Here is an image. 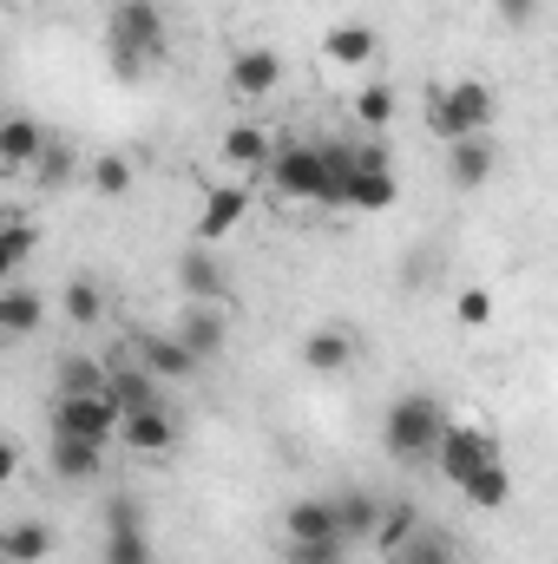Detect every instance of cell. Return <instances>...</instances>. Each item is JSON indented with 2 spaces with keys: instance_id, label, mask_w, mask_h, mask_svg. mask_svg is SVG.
Instances as JSON below:
<instances>
[{
  "instance_id": "cell-38",
  "label": "cell",
  "mask_w": 558,
  "mask_h": 564,
  "mask_svg": "<svg viewBox=\"0 0 558 564\" xmlns=\"http://www.w3.org/2000/svg\"><path fill=\"white\" fill-rule=\"evenodd\" d=\"M493 7H500V20H506L513 33H526V26L539 20V0H493Z\"/></svg>"
},
{
  "instance_id": "cell-37",
  "label": "cell",
  "mask_w": 558,
  "mask_h": 564,
  "mask_svg": "<svg viewBox=\"0 0 558 564\" xmlns=\"http://www.w3.org/2000/svg\"><path fill=\"white\" fill-rule=\"evenodd\" d=\"M282 564H348V545H296V539H282Z\"/></svg>"
},
{
  "instance_id": "cell-31",
  "label": "cell",
  "mask_w": 558,
  "mask_h": 564,
  "mask_svg": "<svg viewBox=\"0 0 558 564\" xmlns=\"http://www.w3.org/2000/svg\"><path fill=\"white\" fill-rule=\"evenodd\" d=\"M60 315H66L73 328H99V322H106V295H99V282L73 276L66 289H60Z\"/></svg>"
},
{
  "instance_id": "cell-33",
  "label": "cell",
  "mask_w": 558,
  "mask_h": 564,
  "mask_svg": "<svg viewBox=\"0 0 558 564\" xmlns=\"http://www.w3.org/2000/svg\"><path fill=\"white\" fill-rule=\"evenodd\" d=\"M348 112H355V126H362L368 139H375V132H388V126H395V86L368 79V86L355 93V106H348Z\"/></svg>"
},
{
  "instance_id": "cell-27",
  "label": "cell",
  "mask_w": 558,
  "mask_h": 564,
  "mask_svg": "<svg viewBox=\"0 0 558 564\" xmlns=\"http://www.w3.org/2000/svg\"><path fill=\"white\" fill-rule=\"evenodd\" d=\"M53 394H106V361L86 348H66L53 361Z\"/></svg>"
},
{
  "instance_id": "cell-6",
  "label": "cell",
  "mask_w": 558,
  "mask_h": 564,
  "mask_svg": "<svg viewBox=\"0 0 558 564\" xmlns=\"http://www.w3.org/2000/svg\"><path fill=\"white\" fill-rule=\"evenodd\" d=\"M244 217H250V177H217V184H204V197H197L191 237H197L204 250H217L224 237L244 230Z\"/></svg>"
},
{
  "instance_id": "cell-4",
  "label": "cell",
  "mask_w": 558,
  "mask_h": 564,
  "mask_svg": "<svg viewBox=\"0 0 558 564\" xmlns=\"http://www.w3.org/2000/svg\"><path fill=\"white\" fill-rule=\"evenodd\" d=\"M401 204V177L382 139H355V177H348V210L355 217H382Z\"/></svg>"
},
{
  "instance_id": "cell-20",
  "label": "cell",
  "mask_w": 558,
  "mask_h": 564,
  "mask_svg": "<svg viewBox=\"0 0 558 564\" xmlns=\"http://www.w3.org/2000/svg\"><path fill=\"white\" fill-rule=\"evenodd\" d=\"M46 139H53V132H46L33 112H0V171H26Z\"/></svg>"
},
{
  "instance_id": "cell-13",
  "label": "cell",
  "mask_w": 558,
  "mask_h": 564,
  "mask_svg": "<svg viewBox=\"0 0 558 564\" xmlns=\"http://www.w3.org/2000/svg\"><path fill=\"white\" fill-rule=\"evenodd\" d=\"M375 53H382V40H375L368 20H335V26L322 33V59H329L335 73H368Z\"/></svg>"
},
{
  "instance_id": "cell-36",
  "label": "cell",
  "mask_w": 558,
  "mask_h": 564,
  "mask_svg": "<svg viewBox=\"0 0 558 564\" xmlns=\"http://www.w3.org/2000/svg\"><path fill=\"white\" fill-rule=\"evenodd\" d=\"M453 322H460V328H473V335H480V328H486V322H493V289H486V282H466V289H460V295H453Z\"/></svg>"
},
{
  "instance_id": "cell-17",
  "label": "cell",
  "mask_w": 558,
  "mask_h": 564,
  "mask_svg": "<svg viewBox=\"0 0 558 564\" xmlns=\"http://www.w3.org/2000/svg\"><path fill=\"white\" fill-rule=\"evenodd\" d=\"M282 539H296V545H342V539H335V512H329V499H322V492L289 499V512H282Z\"/></svg>"
},
{
  "instance_id": "cell-18",
  "label": "cell",
  "mask_w": 558,
  "mask_h": 564,
  "mask_svg": "<svg viewBox=\"0 0 558 564\" xmlns=\"http://www.w3.org/2000/svg\"><path fill=\"white\" fill-rule=\"evenodd\" d=\"M178 289H184V302H230V276L204 243L178 257Z\"/></svg>"
},
{
  "instance_id": "cell-29",
  "label": "cell",
  "mask_w": 558,
  "mask_h": 564,
  "mask_svg": "<svg viewBox=\"0 0 558 564\" xmlns=\"http://www.w3.org/2000/svg\"><path fill=\"white\" fill-rule=\"evenodd\" d=\"M26 171H33V184H40V191H66V184L79 177V151H73L66 139H46V144H40V158H33Z\"/></svg>"
},
{
  "instance_id": "cell-19",
  "label": "cell",
  "mask_w": 558,
  "mask_h": 564,
  "mask_svg": "<svg viewBox=\"0 0 558 564\" xmlns=\"http://www.w3.org/2000/svg\"><path fill=\"white\" fill-rule=\"evenodd\" d=\"M40 328H46V302H40V289L7 282V289H0V341H26V335H40Z\"/></svg>"
},
{
  "instance_id": "cell-34",
  "label": "cell",
  "mask_w": 558,
  "mask_h": 564,
  "mask_svg": "<svg viewBox=\"0 0 558 564\" xmlns=\"http://www.w3.org/2000/svg\"><path fill=\"white\" fill-rule=\"evenodd\" d=\"M99 564H151L144 525H106V552H99Z\"/></svg>"
},
{
  "instance_id": "cell-5",
  "label": "cell",
  "mask_w": 558,
  "mask_h": 564,
  "mask_svg": "<svg viewBox=\"0 0 558 564\" xmlns=\"http://www.w3.org/2000/svg\"><path fill=\"white\" fill-rule=\"evenodd\" d=\"M257 177L277 191L282 204H315V191H322V144H315V139L270 144V164H264Z\"/></svg>"
},
{
  "instance_id": "cell-28",
  "label": "cell",
  "mask_w": 558,
  "mask_h": 564,
  "mask_svg": "<svg viewBox=\"0 0 558 564\" xmlns=\"http://www.w3.org/2000/svg\"><path fill=\"white\" fill-rule=\"evenodd\" d=\"M460 492H466L473 512H506V506H513V466L493 459V466H480L473 479H460Z\"/></svg>"
},
{
  "instance_id": "cell-32",
  "label": "cell",
  "mask_w": 558,
  "mask_h": 564,
  "mask_svg": "<svg viewBox=\"0 0 558 564\" xmlns=\"http://www.w3.org/2000/svg\"><path fill=\"white\" fill-rule=\"evenodd\" d=\"M86 184H93L99 197H126V191L139 184V164H132L126 151H99V158L86 164Z\"/></svg>"
},
{
  "instance_id": "cell-9",
  "label": "cell",
  "mask_w": 558,
  "mask_h": 564,
  "mask_svg": "<svg viewBox=\"0 0 558 564\" xmlns=\"http://www.w3.org/2000/svg\"><path fill=\"white\" fill-rule=\"evenodd\" d=\"M132 361H139L158 388H171V381H191V375H197L191 348H184L171 328H132Z\"/></svg>"
},
{
  "instance_id": "cell-14",
  "label": "cell",
  "mask_w": 558,
  "mask_h": 564,
  "mask_svg": "<svg viewBox=\"0 0 558 564\" xmlns=\"http://www.w3.org/2000/svg\"><path fill=\"white\" fill-rule=\"evenodd\" d=\"M230 99H270L282 86V53L277 46H244L237 59H230Z\"/></svg>"
},
{
  "instance_id": "cell-1",
  "label": "cell",
  "mask_w": 558,
  "mask_h": 564,
  "mask_svg": "<svg viewBox=\"0 0 558 564\" xmlns=\"http://www.w3.org/2000/svg\"><path fill=\"white\" fill-rule=\"evenodd\" d=\"M164 53H171L164 7H158V0H119L112 20H106V59H112V79L139 86L151 66H164Z\"/></svg>"
},
{
  "instance_id": "cell-21",
  "label": "cell",
  "mask_w": 558,
  "mask_h": 564,
  "mask_svg": "<svg viewBox=\"0 0 558 564\" xmlns=\"http://www.w3.org/2000/svg\"><path fill=\"white\" fill-rule=\"evenodd\" d=\"M106 401L119 414H139V408H158L164 394H158V381L144 375L139 361H106Z\"/></svg>"
},
{
  "instance_id": "cell-12",
  "label": "cell",
  "mask_w": 558,
  "mask_h": 564,
  "mask_svg": "<svg viewBox=\"0 0 558 564\" xmlns=\"http://www.w3.org/2000/svg\"><path fill=\"white\" fill-rule=\"evenodd\" d=\"M355 355H362V341H355L348 322H322V328L302 335V368H309V375H348Z\"/></svg>"
},
{
  "instance_id": "cell-8",
  "label": "cell",
  "mask_w": 558,
  "mask_h": 564,
  "mask_svg": "<svg viewBox=\"0 0 558 564\" xmlns=\"http://www.w3.org/2000/svg\"><path fill=\"white\" fill-rule=\"evenodd\" d=\"M53 433L86 446H119V408L106 394H53Z\"/></svg>"
},
{
  "instance_id": "cell-39",
  "label": "cell",
  "mask_w": 558,
  "mask_h": 564,
  "mask_svg": "<svg viewBox=\"0 0 558 564\" xmlns=\"http://www.w3.org/2000/svg\"><path fill=\"white\" fill-rule=\"evenodd\" d=\"M106 525H144L139 499H132V492H112V499H106Z\"/></svg>"
},
{
  "instance_id": "cell-25",
  "label": "cell",
  "mask_w": 558,
  "mask_h": 564,
  "mask_svg": "<svg viewBox=\"0 0 558 564\" xmlns=\"http://www.w3.org/2000/svg\"><path fill=\"white\" fill-rule=\"evenodd\" d=\"M33 250H40V230H33V217L7 210V217H0V289H7V282H20V270L33 263Z\"/></svg>"
},
{
  "instance_id": "cell-16",
  "label": "cell",
  "mask_w": 558,
  "mask_h": 564,
  "mask_svg": "<svg viewBox=\"0 0 558 564\" xmlns=\"http://www.w3.org/2000/svg\"><path fill=\"white\" fill-rule=\"evenodd\" d=\"M46 473L60 479V486H93L99 473H106V446H86V440H46Z\"/></svg>"
},
{
  "instance_id": "cell-26",
  "label": "cell",
  "mask_w": 558,
  "mask_h": 564,
  "mask_svg": "<svg viewBox=\"0 0 558 564\" xmlns=\"http://www.w3.org/2000/svg\"><path fill=\"white\" fill-rule=\"evenodd\" d=\"M348 177H355V139L322 144V191H315V204L322 210H348Z\"/></svg>"
},
{
  "instance_id": "cell-35",
  "label": "cell",
  "mask_w": 558,
  "mask_h": 564,
  "mask_svg": "<svg viewBox=\"0 0 558 564\" xmlns=\"http://www.w3.org/2000/svg\"><path fill=\"white\" fill-rule=\"evenodd\" d=\"M388 564H460V558H453V539H447V532H427V525H420Z\"/></svg>"
},
{
  "instance_id": "cell-2",
  "label": "cell",
  "mask_w": 558,
  "mask_h": 564,
  "mask_svg": "<svg viewBox=\"0 0 558 564\" xmlns=\"http://www.w3.org/2000/svg\"><path fill=\"white\" fill-rule=\"evenodd\" d=\"M440 426H447V408L433 394H395L382 408V453L401 459V466H420V459H433Z\"/></svg>"
},
{
  "instance_id": "cell-11",
  "label": "cell",
  "mask_w": 558,
  "mask_h": 564,
  "mask_svg": "<svg viewBox=\"0 0 558 564\" xmlns=\"http://www.w3.org/2000/svg\"><path fill=\"white\" fill-rule=\"evenodd\" d=\"M171 335H178V341L191 348V361L204 368V361L224 355V341H230V315H224V302H184V315H178Z\"/></svg>"
},
{
  "instance_id": "cell-15",
  "label": "cell",
  "mask_w": 558,
  "mask_h": 564,
  "mask_svg": "<svg viewBox=\"0 0 558 564\" xmlns=\"http://www.w3.org/2000/svg\"><path fill=\"white\" fill-rule=\"evenodd\" d=\"M500 171V144L493 139H453L447 144V184L453 191H486Z\"/></svg>"
},
{
  "instance_id": "cell-7",
  "label": "cell",
  "mask_w": 558,
  "mask_h": 564,
  "mask_svg": "<svg viewBox=\"0 0 558 564\" xmlns=\"http://www.w3.org/2000/svg\"><path fill=\"white\" fill-rule=\"evenodd\" d=\"M493 459H506L500 453V440H493V426L480 421H453L447 414V426H440V446H433V466L460 486V479H473L480 466H493Z\"/></svg>"
},
{
  "instance_id": "cell-30",
  "label": "cell",
  "mask_w": 558,
  "mask_h": 564,
  "mask_svg": "<svg viewBox=\"0 0 558 564\" xmlns=\"http://www.w3.org/2000/svg\"><path fill=\"white\" fill-rule=\"evenodd\" d=\"M420 532V512L408 506V499H395V506H382V519H375V532H368V545L382 552V558H395L408 539Z\"/></svg>"
},
{
  "instance_id": "cell-22",
  "label": "cell",
  "mask_w": 558,
  "mask_h": 564,
  "mask_svg": "<svg viewBox=\"0 0 558 564\" xmlns=\"http://www.w3.org/2000/svg\"><path fill=\"white\" fill-rule=\"evenodd\" d=\"M270 126H257V119H237V126H230V132H224V144H217V151H224V164H230V171H244V177H257V171H264V164H270Z\"/></svg>"
},
{
  "instance_id": "cell-24",
  "label": "cell",
  "mask_w": 558,
  "mask_h": 564,
  "mask_svg": "<svg viewBox=\"0 0 558 564\" xmlns=\"http://www.w3.org/2000/svg\"><path fill=\"white\" fill-rule=\"evenodd\" d=\"M46 558H53V525L46 519L0 525V564H46Z\"/></svg>"
},
{
  "instance_id": "cell-40",
  "label": "cell",
  "mask_w": 558,
  "mask_h": 564,
  "mask_svg": "<svg viewBox=\"0 0 558 564\" xmlns=\"http://www.w3.org/2000/svg\"><path fill=\"white\" fill-rule=\"evenodd\" d=\"M13 479H20V446H13V440L0 433V492H7Z\"/></svg>"
},
{
  "instance_id": "cell-23",
  "label": "cell",
  "mask_w": 558,
  "mask_h": 564,
  "mask_svg": "<svg viewBox=\"0 0 558 564\" xmlns=\"http://www.w3.org/2000/svg\"><path fill=\"white\" fill-rule=\"evenodd\" d=\"M329 512H335V539H342V545H368V532H375V519H382V499L355 486V492H335Z\"/></svg>"
},
{
  "instance_id": "cell-10",
  "label": "cell",
  "mask_w": 558,
  "mask_h": 564,
  "mask_svg": "<svg viewBox=\"0 0 558 564\" xmlns=\"http://www.w3.org/2000/svg\"><path fill=\"white\" fill-rule=\"evenodd\" d=\"M119 446L139 453V459H171L178 453V414L158 401V408H139V414H119Z\"/></svg>"
},
{
  "instance_id": "cell-3",
  "label": "cell",
  "mask_w": 558,
  "mask_h": 564,
  "mask_svg": "<svg viewBox=\"0 0 558 564\" xmlns=\"http://www.w3.org/2000/svg\"><path fill=\"white\" fill-rule=\"evenodd\" d=\"M493 112H500V99H493V86H486V79H453V86H440V93L427 99V132H433L440 144L486 139Z\"/></svg>"
}]
</instances>
